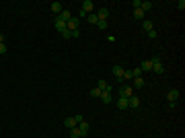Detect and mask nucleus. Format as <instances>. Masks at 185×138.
Instances as JSON below:
<instances>
[{
    "mask_svg": "<svg viewBox=\"0 0 185 138\" xmlns=\"http://www.w3.org/2000/svg\"><path fill=\"white\" fill-rule=\"evenodd\" d=\"M179 97H181V91L179 89H171L169 91V93H167V105H169V107H177V99Z\"/></svg>",
    "mask_w": 185,
    "mask_h": 138,
    "instance_id": "nucleus-1",
    "label": "nucleus"
},
{
    "mask_svg": "<svg viewBox=\"0 0 185 138\" xmlns=\"http://www.w3.org/2000/svg\"><path fill=\"white\" fill-rule=\"evenodd\" d=\"M152 72H154V74H163L164 72V66H163L160 56H154V58H152Z\"/></svg>",
    "mask_w": 185,
    "mask_h": 138,
    "instance_id": "nucleus-2",
    "label": "nucleus"
},
{
    "mask_svg": "<svg viewBox=\"0 0 185 138\" xmlns=\"http://www.w3.org/2000/svg\"><path fill=\"white\" fill-rule=\"evenodd\" d=\"M132 95H134V87L132 85H123L119 89V97H123V99H130Z\"/></svg>",
    "mask_w": 185,
    "mask_h": 138,
    "instance_id": "nucleus-3",
    "label": "nucleus"
},
{
    "mask_svg": "<svg viewBox=\"0 0 185 138\" xmlns=\"http://www.w3.org/2000/svg\"><path fill=\"white\" fill-rule=\"evenodd\" d=\"M78 25H80V19H78V17H72V19L66 23V29H68V31H74V29H78Z\"/></svg>",
    "mask_w": 185,
    "mask_h": 138,
    "instance_id": "nucleus-4",
    "label": "nucleus"
},
{
    "mask_svg": "<svg viewBox=\"0 0 185 138\" xmlns=\"http://www.w3.org/2000/svg\"><path fill=\"white\" fill-rule=\"evenodd\" d=\"M140 103H142V101H140V97H136V95H132L130 99H128V107H132V109H138Z\"/></svg>",
    "mask_w": 185,
    "mask_h": 138,
    "instance_id": "nucleus-5",
    "label": "nucleus"
},
{
    "mask_svg": "<svg viewBox=\"0 0 185 138\" xmlns=\"http://www.w3.org/2000/svg\"><path fill=\"white\" fill-rule=\"evenodd\" d=\"M95 14H97L99 21H107V19H109V8H99Z\"/></svg>",
    "mask_w": 185,
    "mask_h": 138,
    "instance_id": "nucleus-6",
    "label": "nucleus"
},
{
    "mask_svg": "<svg viewBox=\"0 0 185 138\" xmlns=\"http://www.w3.org/2000/svg\"><path fill=\"white\" fill-rule=\"evenodd\" d=\"M76 128H78V130H80V134H82V138L87 136V134H89V130H91V126H89V122H84V120H82L80 124L76 126Z\"/></svg>",
    "mask_w": 185,
    "mask_h": 138,
    "instance_id": "nucleus-7",
    "label": "nucleus"
},
{
    "mask_svg": "<svg viewBox=\"0 0 185 138\" xmlns=\"http://www.w3.org/2000/svg\"><path fill=\"white\" fill-rule=\"evenodd\" d=\"M93 8H95L93 0H84V2H82V8H80V10H84L87 14H91V13H93Z\"/></svg>",
    "mask_w": 185,
    "mask_h": 138,
    "instance_id": "nucleus-8",
    "label": "nucleus"
},
{
    "mask_svg": "<svg viewBox=\"0 0 185 138\" xmlns=\"http://www.w3.org/2000/svg\"><path fill=\"white\" fill-rule=\"evenodd\" d=\"M58 19H60V21H64V23H68L70 19H72V13H70L68 8H64V10H62V13L58 14Z\"/></svg>",
    "mask_w": 185,
    "mask_h": 138,
    "instance_id": "nucleus-9",
    "label": "nucleus"
},
{
    "mask_svg": "<svg viewBox=\"0 0 185 138\" xmlns=\"http://www.w3.org/2000/svg\"><path fill=\"white\" fill-rule=\"evenodd\" d=\"M138 68L142 70V72H152V60H144V62L140 64Z\"/></svg>",
    "mask_w": 185,
    "mask_h": 138,
    "instance_id": "nucleus-10",
    "label": "nucleus"
},
{
    "mask_svg": "<svg viewBox=\"0 0 185 138\" xmlns=\"http://www.w3.org/2000/svg\"><path fill=\"white\" fill-rule=\"evenodd\" d=\"M99 99H101L103 103H111V101H113V93H107V91H103Z\"/></svg>",
    "mask_w": 185,
    "mask_h": 138,
    "instance_id": "nucleus-11",
    "label": "nucleus"
},
{
    "mask_svg": "<svg viewBox=\"0 0 185 138\" xmlns=\"http://www.w3.org/2000/svg\"><path fill=\"white\" fill-rule=\"evenodd\" d=\"M115 105H117V109H128V99H123V97H117Z\"/></svg>",
    "mask_w": 185,
    "mask_h": 138,
    "instance_id": "nucleus-12",
    "label": "nucleus"
},
{
    "mask_svg": "<svg viewBox=\"0 0 185 138\" xmlns=\"http://www.w3.org/2000/svg\"><path fill=\"white\" fill-rule=\"evenodd\" d=\"M64 126H66V128H68V130H72V128H76V120L74 117H66V120H64Z\"/></svg>",
    "mask_w": 185,
    "mask_h": 138,
    "instance_id": "nucleus-13",
    "label": "nucleus"
},
{
    "mask_svg": "<svg viewBox=\"0 0 185 138\" xmlns=\"http://www.w3.org/2000/svg\"><path fill=\"white\" fill-rule=\"evenodd\" d=\"M54 27H56V29H58V31H60V33H62V31L66 29V23H64V21H60V19L56 17V19H54Z\"/></svg>",
    "mask_w": 185,
    "mask_h": 138,
    "instance_id": "nucleus-14",
    "label": "nucleus"
},
{
    "mask_svg": "<svg viewBox=\"0 0 185 138\" xmlns=\"http://www.w3.org/2000/svg\"><path fill=\"white\" fill-rule=\"evenodd\" d=\"M150 8H152V2H150V0H144L142 4H140V10H142L144 14L148 13V10H150Z\"/></svg>",
    "mask_w": 185,
    "mask_h": 138,
    "instance_id": "nucleus-15",
    "label": "nucleus"
},
{
    "mask_svg": "<svg viewBox=\"0 0 185 138\" xmlns=\"http://www.w3.org/2000/svg\"><path fill=\"white\" fill-rule=\"evenodd\" d=\"M132 81H134V85H132L134 89H142L144 87V78L142 76H136V78H132Z\"/></svg>",
    "mask_w": 185,
    "mask_h": 138,
    "instance_id": "nucleus-16",
    "label": "nucleus"
},
{
    "mask_svg": "<svg viewBox=\"0 0 185 138\" xmlns=\"http://www.w3.org/2000/svg\"><path fill=\"white\" fill-rule=\"evenodd\" d=\"M52 10H54L56 14H60L62 10H64V4H62V2H52Z\"/></svg>",
    "mask_w": 185,
    "mask_h": 138,
    "instance_id": "nucleus-17",
    "label": "nucleus"
},
{
    "mask_svg": "<svg viewBox=\"0 0 185 138\" xmlns=\"http://www.w3.org/2000/svg\"><path fill=\"white\" fill-rule=\"evenodd\" d=\"M113 74H115L117 78H123V68L119 66V64H115V66H113Z\"/></svg>",
    "mask_w": 185,
    "mask_h": 138,
    "instance_id": "nucleus-18",
    "label": "nucleus"
},
{
    "mask_svg": "<svg viewBox=\"0 0 185 138\" xmlns=\"http://www.w3.org/2000/svg\"><path fill=\"white\" fill-rule=\"evenodd\" d=\"M132 14H134V19H138V21H144V13L140 10V8H134V13Z\"/></svg>",
    "mask_w": 185,
    "mask_h": 138,
    "instance_id": "nucleus-19",
    "label": "nucleus"
},
{
    "mask_svg": "<svg viewBox=\"0 0 185 138\" xmlns=\"http://www.w3.org/2000/svg\"><path fill=\"white\" fill-rule=\"evenodd\" d=\"M142 29L148 33V31H150V29H154V27H152V23L148 21V19H144V21H142Z\"/></svg>",
    "mask_w": 185,
    "mask_h": 138,
    "instance_id": "nucleus-20",
    "label": "nucleus"
},
{
    "mask_svg": "<svg viewBox=\"0 0 185 138\" xmlns=\"http://www.w3.org/2000/svg\"><path fill=\"white\" fill-rule=\"evenodd\" d=\"M87 21H89L91 25H97V21H99V19H97L95 13H91V14H87Z\"/></svg>",
    "mask_w": 185,
    "mask_h": 138,
    "instance_id": "nucleus-21",
    "label": "nucleus"
},
{
    "mask_svg": "<svg viewBox=\"0 0 185 138\" xmlns=\"http://www.w3.org/2000/svg\"><path fill=\"white\" fill-rule=\"evenodd\" d=\"M70 138H82L80 130H78V128H72V130H70Z\"/></svg>",
    "mask_w": 185,
    "mask_h": 138,
    "instance_id": "nucleus-22",
    "label": "nucleus"
},
{
    "mask_svg": "<svg viewBox=\"0 0 185 138\" xmlns=\"http://www.w3.org/2000/svg\"><path fill=\"white\" fill-rule=\"evenodd\" d=\"M134 78V72L132 70H123V81H132Z\"/></svg>",
    "mask_w": 185,
    "mask_h": 138,
    "instance_id": "nucleus-23",
    "label": "nucleus"
},
{
    "mask_svg": "<svg viewBox=\"0 0 185 138\" xmlns=\"http://www.w3.org/2000/svg\"><path fill=\"white\" fill-rule=\"evenodd\" d=\"M101 93H103V91L97 89V87H95V89H91V97H101Z\"/></svg>",
    "mask_w": 185,
    "mask_h": 138,
    "instance_id": "nucleus-24",
    "label": "nucleus"
},
{
    "mask_svg": "<svg viewBox=\"0 0 185 138\" xmlns=\"http://www.w3.org/2000/svg\"><path fill=\"white\" fill-rule=\"evenodd\" d=\"M97 27H99V29H107V27H109V23H107V21H97Z\"/></svg>",
    "mask_w": 185,
    "mask_h": 138,
    "instance_id": "nucleus-25",
    "label": "nucleus"
},
{
    "mask_svg": "<svg viewBox=\"0 0 185 138\" xmlns=\"http://www.w3.org/2000/svg\"><path fill=\"white\" fill-rule=\"evenodd\" d=\"M70 37H74V39H78V37H80V31H78V29H74V31H70Z\"/></svg>",
    "mask_w": 185,
    "mask_h": 138,
    "instance_id": "nucleus-26",
    "label": "nucleus"
},
{
    "mask_svg": "<svg viewBox=\"0 0 185 138\" xmlns=\"http://www.w3.org/2000/svg\"><path fill=\"white\" fill-rule=\"evenodd\" d=\"M97 89L105 91V89H107V83H105V81H99V85H97Z\"/></svg>",
    "mask_w": 185,
    "mask_h": 138,
    "instance_id": "nucleus-27",
    "label": "nucleus"
},
{
    "mask_svg": "<svg viewBox=\"0 0 185 138\" xmlns=\"http://www.w3.org/2000/svg\"><path fill=\"white\" fill-rule=\"evenodd\" d=\"M156 31H154V29H150V31H148V37H150V39H156Z\"/></svg>",
    "mask_w": 185,
    "mask_h": 138,
    "instance_id": "nucleus-28",
    "label": "nucleus"
},
{
    "mask_svg": "<svg viewBox=\"0 0 185 138\" xmlns=\"http://www.w3.org/2000/svg\"><path fill=\"white\" fill-rule=\"evenodd\" d=\"M132 72H134V78H136V76H142V70L140 68H132Z\"/></svg>",
    "mask_w": 185,
    "mask_h": 138,
    "instance_id": "nucleus-29",
    "label": "nucleus"
},
{
    "mask_svg": "<svg viewBox=\"0 0 185 138\" xmlns=\"http://www.w3.org/2000/svg\"><path fill=\"white\" fill-rule=\"evenodd\" d=\"M6 52H8V49H6V45H4V43H0V56H4Z\"/></svg>",
    "mask_w": 185,
    "mask_h": 138,
    "instance_id": "nucleus-30",
    "label": "nucleus"
},
{
    "mask_svg": "<svg viewBox=\"0 0 185 138\" xmlns=\"http://www.w3.org/2000/svg\"><path fill=\"white\" fill-rule=\"evenodd\" d=\"M62 37H64V39H70V31H68V29H64V31H62Z\"/></svg>",
    "mask_w": 185,
    "mask_h": 138,
    "instance_id": "nucleus-31",
    "label": "nucleus"
},
{
    "mask_svg": "<svg viewBox=\"0 0 185 138\" xmlns=\"http://www.w3.org/2000/svg\"><path fill=\"white\" fill-rule=\"evenodd\" d=\"M177 8H179V10H183V8H185V0H179V2H177Z\"/></svg>",
    "mask_w": 185,
    "mask_h": 138,
    "instance_id": "nucleus-32",
    "label": "nucleus"
},
{
    "mask_svg": "<svg viewBox=\"0 0 185 138\" xmlns=\"http://www.w3.org/2000/svg\"><path fill=\"white\" fill-rule=\"evenodd\" d=\"M140 4H142V0H134V2H132V6L134 8H140Z\"/></svg>",
    "mask_w": 185,
    "mask_h": 138,
    "instance_id": "nucleus-33",
    "label": "nucleus"
},
{
    "mask_svg": "<svg viewBox=\"0 0 185 138\" xmlns=\"http://www.w3.org/2000/svg\"><path fill=\"white\" fill-rule=\"evenodd\" d=\"M0 43H4V35L0 33Z\"/></svg>",
    "mask_w": 185,
    "mask_h": 138,
    "instance_id": "nucleus-34",
    "label": "nucleus"
}]
</instances>
